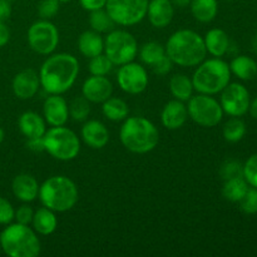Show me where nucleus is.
<instances>
[{
    "label": "nucleus",
    "mask_w": 257,
    "mask_h": 257,
    "mask_svg": "<svg viewBox=\"0 0 257 257\" xmlns=\"http://www.w3.org/2000/svg\"><path fill=\"white\" fill-rule=\"evenodd\" d=\"M79 63L68 53H58L43 63L39 72L40 85L49 94H63L75 83Z\"/></svg>",
    "instance_id": "obj_1"
},
{
    "label": "nucleus",
    "mask_w": 257,
    "mask_h": 257,
    "mask_svg": "<svg viewBox=\"0 0 257 257\" xmlns=\"http://www.w3.org/2000/svg\"><path fill=\"white\" fill-rule=\"evenodd\" d=\"M165 49L173 64L180 67H197L207 54L203 38L190 29H181L173 33L168 38Z\"/></svg>",
    "instance_id": "obj_2"
},
{
    "label": "nucleus",
    "mask_w": 257,
    "mask_h": 257,
    "mask_svg": "<svg viewBox=\"0 0 257 257\" xmlns=\"http://www.w3.org/2000/svg\"><path fill=\"white\" fill-rule=\"evenodd\" d=\"M120 142L125 150L136 155H145L157 147L160 133L151 120L143 117L125 118L120 127Z\"/></svg>",
    "instance_id": "obj_3"
},
{
    "label": "nucleus",
    "mask_w": 257,
    "mask_h": 257,
    "mask_svg": "<svg viewBox=\"0 0 257 257\" xmlns=\"http://www.w3.org/2000/svg\"><path fill=\"white\" fill-rule=\"evenodd\" d=\"M40 202L54 212H67L78 202V188L65 176H53L45 180L39 187Z\"/></svg>",
    "instance_id": "obj_4"
},
{
    "label": "nucleus",
    "mask_w": 257,
    "mask_h": 257,
    "mask_svg": "<svg viewBox=\"0 0 257 257\" xmlns=\"http://www.w3.org/2000/svg\"><path fill=\"white\" fill-rule=\"evenodd\" d=\"M0 245L10 257H37L42 246L34 230L29 225L9 223L0 233Z\"/></svg>",
    "instance_id": "obj_5"
},
{
    "label": "nucleus",
    "mask_w": 257,
    "mask_h": 257,
    "mask_svg": "<svg viewBox=\"0 0 257 257\" xmlns=\"http://www.w3.org/2000/svg\"><path fill=\"white\" fill-rule=\"evenodd\" d=\"M230 79V65L220 58H212L198 64L193 73L192 83L195 90L201 94L213 95L222 92Z\"/></svg>",
    "instance_id": "obj_6"
},
{
    "label": "nucleus",
    "mask_w": 257,
    "mask_h": 257,
    "mask_svg": "<svg viewBox=\"0 0 257 257\" xmlns=\"http://www.w3.org/2000/svg\"><path fill=\"white\" fill-rule=\"evenodd\" d=\"M44 151L58 161H72L80 152L78 136L64 125L52 127L43 136Z\"/></svg>",
    "instance_id": "obj_7"
},
{
    "label": "nucleus",
    "mask_w": 257,
    "mask_h": 257,
    "mask_svg": "<svg viewBox=\"0 0 257 257\" xmlns=\"http://www.w3.org/2000/svg\"><path fill=\"white\" fill-rule=\"evenodd\" d=\"M104 53L114 65L127 64L137 57V40L125 30H112L104 40Z\"/></svg>",
    "instance_id": "obj_8"
},
{
    "label": "nucleus",
    "mask_w": 257,
    "mask_h": 257,
    "mask_svg": "<svg viewBox=\"0 0 257 257\" xmlns=\"http://www.w3.org/2000/svg\"><path fill=\"white\" fill-rule=\"evenodd\" d=\"M187 112L191 119L201 127H215L222 120L223 109L220 103L208 94H197L188 99Z\"/></svg>",
    "instance_id": "obj_9"
},
{
    "label": "nucleus",
    "mask_w": 257,
    "mask_h": 257,
    "mask_svg": "<svg viewBox=\"0 0 257 257\" xmlns=\"http://www.w3.org/2000/svg\"><path fill=\"white\" fill-rule=\"evenodd\" d=\"M148 3L150 0H107L104 8L115 24L132 27L147 17Z\"/></svg>",
    "instance_id": "obj_10"
},
{
    "label": "nucleus",
    "mask_w": 257,
    "mask_h": 257,
    "mask_svg": "<svg viewBox=\"0 0 257 257\" xmlns=\"http://www.w3.org/2000/svg\"><path fill=\"white\" fill-rule=\"evenodd\" d=\"M28 43L38 54H52L59 44V32L49 20H38L28 30Z\"/></svg>",
    "instance_id": "obj_11"
},
{
    "label": "nucleus",
    "mask_w": 257,
    "mask_h": 257,
    "mask_svg": "<svg viewBox=\"0 0 257 257\" xmlns=\"http://www.w3.org/2000/svg\"><path fill=\"white\" fill-rule=\"evenodd\" d=\"M221 94V107L231 117H241L248 112L250 94L240 83H228Z\"/></svg>",
    "instance_id": "obj_12"
},
{
    "label": "nucleus",
    "mask_w": 257,
    "mask_h": 257,
    "mask_svg": "<svg viewBox=\"0 0 257 257\" xmlns=\"http://www.w3.org/2000/svg\"><path fill=\"white\" fill-rule=\"evenodd\" d=\"M117 82L120 89L128 94H140L145 92L148 85V74L145 67L138 63L130 62L120 65L118 70Z\"/></svg>",
    "instance_id": "obj_13"
},
{
    "label": "nucleus",
    "mask_w": 257,
    "mask_h": 257,
    "mask_svg": "<svg viewBox=\"0 0 257 257\" xmlns=\"http://www.w3.org/2000/svg\"><path fill=\"white\" fill-rule=\"evenodd\" d=\"M112 93L113 85L105 75H92L83 83L82 94L90 103H103Z\"/></svg>",
    "instance_id": "obj_14"
},
{
    "label": "nucleus",
    "mask_w": 257,
    "mask_h": 257,
    "mask_svg": "<svg viewBox=\"0 0 257 257\" xmlns=\"http://www.w3.org/2000/svg\"><path fill=\"white\" fill-rule=\"evenodd\" d=\"M44 119L52 127L64 125L69 118V107L67 100L60 94H50L43 105Z\"/></svg>",
    "instance_id": "obj_15"
},
{
    "label": "nucleus",
    "mask_w": 257,
    "mask_h": 257,
    "mask_svg": "<svg viewBox=\"0 0 257 257\" xmlns=\"http://www.w3.org/2000/svg\"><path fill=\"white\" fill-rule=\"evenodd\" d=\"M40 87L39 74L33 69H24L13 79V92L19 99H30L38 93Z\"/></svg>",
    "instance_id": "obj_16"
},
{
    "label": "nucleus",
    "mask_w": 257,
    "mask_h": 257,
    "mask_svg": "<svg viewBox=\"0 0 257 257\" xmlns=\"http://www.w3.org/2000/svg\"><path fill=\"white\" fill-rule=\"evenodd\" d=\"M82 138L88 147L93 150H100L109 142V132L102 122L92 119L83 124Z\"/></svg>",
    "instance_id": "obj_17"
},
{
    "label": "nucleus",
    "mask_w": 257,
    "mask_h": 257,
    "mask_svg": "<svg viewBox=\"0 0 257 257\" xmlns=\"http://www.w3.org/2000/svg\"><path fill=\"white\" fill-rule=\"evenodd\" d=\"M148 20L155 28L168 27L175 15V8L171 0H151L147 9Z\"/></svg>",
    "instance_id": "obj_18"
},
{
    "label": "nucleus",
    "mask_w": 257,
    "mask_h": 257,
    "mask_svg": "<svg viewBox=\"0 0 257 257\" xmlns=\"http://www.w3.org/2000/svg\"><path fill=\"white\" fill-rule=\"evenodd\" d=\"M187 107L183 104V102L178 99L170 100L163 107L162 113H161V120H162L163 127L171 131L178 130V128L182 127L186 120H187Z\"/></svg>",
    "instance_id": "obj_19"
},
{
    "label": "nucleus",
    "mask_w": 257,
    "mask_h": 257,
    "mask_svg": "<svg viewBox=\"0 0 257 257\" xmlns=\"http://www.w3.org/2000/svg\"><path fill=\"white\" fill-rule=\"evenodd\" d=\"M39 183L28 173H20L14 177L12 183V190L15 197L22 202H33L39 195Z\"/></svg>",
    "instance_id": "obj_20"
},
{
    "label": "nucleus",
    "mask_w": 257,
    "mask_h": 257,
    "mask_svg": "<svg viewBox=\"0 0 257 257\" xmlns=\"http://www.w3.org/2000/svg\"><path fill=\"white\" fill-rule=\"evenodd\" d=\"M18 127H19L22 135L25 136L28 140L42 138L47 132L45 119H43L38 113L32 112V110L24 112L20 115L19 120H18Z\"/></svg>",
    "instance_id": "obj_21"
},
{
    "label": "nucleus",
    "mask_w": 257,
    "mask_h": 257,
    "mask_svg": "<svg viewBox=\"0 0 257 257\" xmlns=\"http://www.w3.org/2000/svg\"><path fill=\"white\" fill-rule=\"evenodd\" d=\"M203 40H205L207 53H210L215 58L223 57L228 52V49H230L228 35L226 34L225 30L218 29V28L208 30Z\"/></svg>",
    "instance_id": "obj_22"
},
{
    "label": "nucleus",
    "mask_w": 257,
    "mask_h": 257,
    "mask_svg": "<svg viewBox=\"0 0 257 257\" xmlns=\"http://www.w3.org/2000/svg\"><path fill=\"white\" fill-rule=\"evenodd\" d=\"M78 49L84 57L90 59L104 52V40L99 33L94 30H87L78 38Z\"/></svg>",
    "instance_id": "obj_23"
},
{
    "label": "nucleus",
    "mask_w": 257,
    "mask_h": 257,
    "mask_svg": "<svg viewBox=\"0 0 257 257\" xmlns=\"http://www.w3.org/2000/svg\"><path fill=\"white\" fill-rule=\"evenodd\" d=\"M32 223L35 232L43 236H49L57 230L58 220L54 211L47 207H42L34 212Z\"/></svg>",
    "instance_id": "obj_24"
},
{
    "label": "nucleus",
    "mask_w": 257,
    "mask_h": 257,
    "mask_svg": "<svg viewBox=\"0 0 257 257\" xmlns=\"http://www.w3.org/2000/svg\"><path fill=\"white\" fill-rule=\"evenodd\" d=\"M191 13L200 23H210L218 12L217 0H191Z\"/></svg>",
    "instance_id": "obj_25"
},
{
    "label": "nucleus",
    "mask_w": 257,
    "mask_h": 257,
    "mask_svg": "<svg viewBox=\"0 0 257 257\" xmlns=\"http://www.w3.org/2000/svg\"><path fill=\"white\" fill-rule=\"evenodd\" d=\"M231 73L242 80H251L257 75V63L247 55H237L230 64Z\"/></svg>",
    "instance_id": "obj_26"
},
{
    "label": "nucleus",
    "mask_w": 257,
    "mask_h": 257,
    "mask_svg": "<svg viewBox=\"0 0 257 257\" xmlns=\"http://www.w3.org/2000/svg\"><path fill=\"white\" fill-rule=\"evenodd\" d=\"M170 90L176 99L181 102H188L192 93L195 90L193 88L192 79L185 74H175L170 80Z\"/></svg>",
    "instance_id": "obj_27"
},
{
    "label": "nucleus",
    "mask_w": 257,
    "mask_h": 257,
    "mask_svg": "<svg viewBox=\"0 0 257 257\" xmlns=\"http://www.w3.org/2000/svg\"><path fill=\"white\" fill-rule=\"evenodd\" d=\"M103 114L105 118L113 122H119V120H124L128 117L130 113V108L128 104L120 98L109 97L107 100L103 102L102 105Z\"/></svg>",
    "instance_id": "obj_28"
},
{
    "label": "nucleus",
    "mask_w": 257,
    "mask_h": 257,
    "mask_svg": "<svg viewBox=\"0 0 257 257\" xmlns=\"http://www.w3.org/2000/svg\"><path fill=\"white\" fill-rule=\"evenodd\" d=\"M248 190V183L243 177H235L225 181L222 188L223 197L231 202H240Z\"/></svg>",
    "instance_id": "obj_29"
},
{
    "label": "nucleus",
    "mask_w": 257,
    "mask_h": 257,
    "mask_svg": "<svg viewBox=\"0 0 257 257\" xmlns=\"http://www.w3.org/2000/svg\"><path fill=\"white\" fill-rule=\"evenodd\" d=\"M114 24L115 23L113 22V19L110 18V15L108 14L104 8L90 12L89 25L92 28V30H94V32L99 33V34L100 33L112 32L113 28H114Z\"/></svg>",
    "instance_id": "obj_30"
},
{
    "label": "nucleus",
    "mask_w": 257,
    "mask_h": 257,
    "mask_svg": "<svg viewBox=\"0 0 257 257\" xmlns=\"http://www.w3.org/2000/svg\"><path fill=\"white\" fill-rule=\"evenodd\" d=\"M166 55V49L162 47V44L157 42H148L142 45L140 50V58L145 64L152 67L157 60Z\"/></svg>",
    "instance_id": "obj_31"
},
{
    "label": "nucleus",
    "mask_w": 257,
    "mask_h": 257,
    "mask_svg": "<svg viewBox=\"0 0 257 257\" xmlns=\"http://www.w3.org/2000/svg\"><path fill=\"white\" fill-rule=\"evenodd\" d=\"M246 133V124L238 117L231 118L223 125V137L227 142L236 143L243 138Z\"/></svg>",
    "instance_id": "obj_32"
},
{
    "label": "nucleus",
    "mask_w": 257,
    "mask_h": 257,
    "mask_svg": "<svg viewBox=\"0 0 257 257\" xmlns=\"http://www.w3.org/2000/svg\"><path fill=\"white\" fill-rule=\"evenodd\" d=\"M113 65L114 64L110 62L109 58L102 53L97 57L90 58L88 69H89V73L92 75H107L108 73L112 72Z\"/></svg>",
    "instance_id": "obj_33"
},
{
    "label": "nucleus",
    "mask_w": 257,
    "mask_h": 257,
    "mask_svg": "<svg viewBox=\"0 0 257 257\" xmlns=\"http://www.w3.org/2000/svg\"><path fill=\"white\" fill-rule=\"evenodd\" d=\"M90 113V107L89 102L83 98H75L69 105V115L74 120L78 122H82V120L87 119V117Z\"/></svg>",
    "instance_id": "obj_34"
},
{
    "label": "nucleus",
    "mask_w": 257,
    "mask_h": 257,
    "mask_svg": "<svg viewBox=\"0 0 257 257\" xmlns=\"http://www.w3.org/2000/svg\"><path fill=\"white\" fill-rule=\"evenodd\" d=\"M220 176L222 180L227 181L230 178L235 177H243V166L238 161L228 160L221 166Z\"/></svg>",
    "instance_id": "obj_35"
},
{
    "label": "nucleus",
    "mask_w": 257,
    "mask_h": 257,
    "mask_svg": "<svg viewBox=\"0 0 257 257\" xmlns=\"http://www.w3.org/2000/svg\"><path fill=\"white\" fill-rule=\"evenodd\" d=\"M238 203H240L241 211H243L247 215L257 213V188L248 187L245 196L241 198V201Z\"/></svg>",
    "instance_id": "obj_36"
},
{
    "label": "nucleus",
    "mask_w": 257,
    "mask_h": 257,
    "mask_svg": "<svg viewBox=\"0 0 257 257\" xmlns=\"http://www.w3.org/2000/svg\"><path fill=\"white\" fill-rule=\"evenodd\" d=\"M59 0H40L38 4V14L42 19H52L59 12Z\"/></svg>",
    "instance_id": "obj_37"
},
{
    "label": "nucleus",
    "mask_w": 257,
    "mask_h": 257,
    "mask_svg": "<svg viewBox=\"0 0 257 257\" xmlns=\"http://www.w3.org/2000/svg\"><path fill=\"white\" fill-rule=\"evenodd\" d=\"M243 178L251 187L257 188V153L251 156L243 165Z\"/></svg>",
    "instance_id": "obj_38"
},
{
    "label": "nucleus",
    "mask_w": 257,
    "mask_h": 257,
    "mask_svg": "<svg viewBox=\"0 0 257 257\" xmlns=\"http://www.w3.org/2000/svg\"><path fill=\"white\" fill-rule=\"evenodd\" d=\"M15 210L7 198L0 196V225H9L14 220Z\"/></svg>",
    "instance_id": "obj_39"
},
{
    "label": "nucleus",
    "mask_w": 257,
    "mask_h": 257,
    "mask_svg": "<svg viewBox=\"0 0 257 257\" xmlns=\"http://www.w3.org/2000/svg\"><path fill=\"white\" fill-rule=\"evenodd\" d=\"M33 216H34V212H33L32 207L28 205H23L15 211L14 220L22 225H29L33 221Z\"/></svg>",
    "instance_id": "obj_40"
},
{
    "label": "nucleus",
    "mask_w": 257,
    "mask_h": 257,
    "mask_svg": "<svg viewBox=\"0 0 257 257\" xmlns=\"http://www.w3.org/2000/svg\"><path fill=\"white\" fill-rule=\"evenodd\" d=\"M172 67H173L172 60H171L170 58L167 57V54H166V55H163V57L161 58L160 60H157V62H156L155 64L152 65V69H153V72L156 73V74L166 75V74H168L171 70H172Z\"/></svg>",
    "instance_id": "obj_41"
},
{
    "label": "nucleus",
    "mask_w": 257,
    "mask_h": 257,
    "mask_svg": "<svg viewBox=\"0 0 257 257\" xmlns=\"http://www.w3.org/2000/svg\"><path fill=\"white\" fill-rule=\"evenodd\" d=\"M79 3L83 9L88 10V12H93V10L103 9L105 7L107 0H79Z\"/></svg>",
    "instance_id": "obj_42"
},
{
    "label": "nucleus",
    "mask_w": 257,
    "mask_h": 257,
    "mask_svg": "<svg viewBox=\"0 0 257 257\" xmlns=\"http://www.w3.org/2000/svg\"><path fill=\"white\" fill-rule=\"evenodd\" d=\"M12 15V4L9 0H0V22L5 23Z\"/></svg>",
    "instance_id": "obj_43"
},
{
    "label": "nucleus",
    "mask_w": 257,
    "mask_h": 257,
    "mask_svg": "<svg viewBox=\"0 0 257 257\" xmlns=\"http://www.w3.org/2000/svg\"><path fill=\"white\" fill-rule=\"evenodd\" d=\"M27 147L29 148V150L34 151V152H42V151H44V142H43V137L28 140Z\"/></svg>",
    "instance_id": "obj_44"
},
{
    "label": "nucleus",
    "mask_w": 257,
    "mask_h": 257,
    "mask_svg": "<svg viewBox=\"0 0 257 257\" xmlns=\"http://www.w3.org/2000/svg\"><path fill=\"white\" fill-rule=\"evenodd\" d=\"M10 39V32L8 29V27L5 25V23L0 22V48L4 47L8 44Z\"/></svg>",
    "instance_id": "obj_45"
},
{
    "label": "nucleus",
    "mask_w": 257,
    "mask_h": 257,
    "mask_svg": "<svg viewBox=\"0 0 257 257\" xmlns=\"http://www.w3.org/2000/svg\"><path fill=\"white\" fill-rule=\"evenodd\" d=\"M248 112H250L251 117L253 118V119H257V97L255 99L252 100V102H250V107H248Z\"/></svg>",
    "instance_id": "obj_46"
},
{
    "label": "nucleus",
    "mask_w": 257,
    "mask_h": 257,
    "mask_svg": "<svg viewBox=\"0 0 257 257\" xmlns=\"http://www.w3.org/2000/svg\"><path fill=\"white\" fill-rule=\"evenodd\" d=\"M171 3L173 4V7H178V8H186L190 5L191 0H171Z\"/></svg>",
    "instance_id": "obj_47"
},
{
    "label": "nucleus",
    "mask_w": 257,
    "mask_h": 257,
    "mask_svg": "<svg viewBox=\"0 0 257 257\" xmlns=\"http://www.w3.org/2000/svg\"><path fill=\"white\" fill-rule=\"evenodd\" d=\"M4 137H5L4 131H3V128H0V143H2L3 141H4Z\"/></svg>",
    "instance_id": "obj_48"
},
{
    "label": "nucleus",
    "mask_w": 257,
    "mask_h": 257,
    "mask_svg": "<svg viewBox=\"0 0 257 257\" xmlns=\"http://www.w3.org/2000/svg\"><path fill=\"white\" fill-rule=\"evenodd\" d=\"M72 2V0H59V3H69Z\"/></svg>",
    "instance_id": "obj_49"
},
{
    "label": "nucleus",
    "mask_w": 257,
    "mask_h": 257,
    "mask_svg": "<svg viewBox=\"0 0 257 257\" xmlns=\"http://www.w3.org/2000/svg\"><path fill=\"white\" fill-rule=\"evenodd\" d=\"M253 45H255V49L257 50V38L255 39V42H253Z\"/></svg>",
    "instance_id": "obj_50"
},
{
    "label": "nucleus",
    "mask_w": 257,
    "mask_h": 257,
    "mask_svg": "<svg viewBox=\"0 0 257 257\" xmlns=\"http://www.w3.org/2000/svg\"><path fill=\"white\" fill-rule=\"evenodd\" d=\"M0 252H2V245H0Z\"/></svg>",
    "instance_id": "obj_51"
},
{
    "label": "nucleus",
    "mask_w": 257,
    "mask_h": 257,
    "mask_svg": "<svg viewBox=\"0 0 257 257\" xmlns=\"http://www.w3.org/2000/svg\"><path fill=\"white\" fill-rule=\"evenodd\" d=\"M228 2H233V0H228Z\"/></svg>",
    "instance_id": "obj_52"
}]
</instances>
